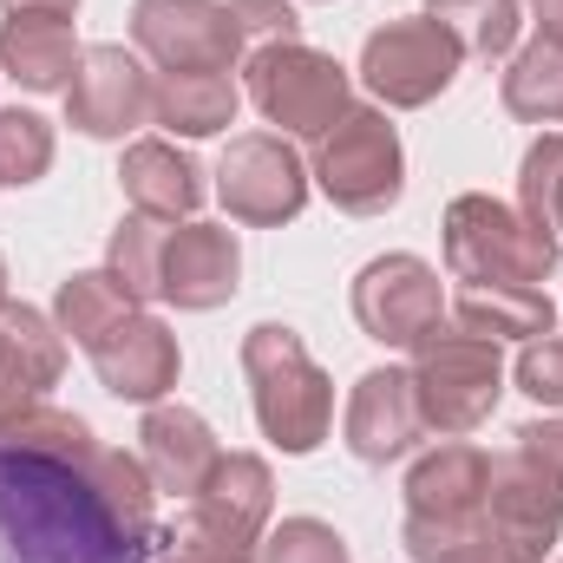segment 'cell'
I'll return each instance as SVG.
<instances>
[{
	"instance_id": "484cf974",
	"label": "cell",
	"mask_w": 563,
	"mask_h": 563,
	"mask_svg": "<svg viewBox=\"0 0 563 563\" xmlns=\"http://www.w3.org/2000/svg\"><path fill=\"white\" fill-rule=\"evenodd\" d=\"M426 13L459 40L465 59H505L518 46V0H426Z\"/></svg>"
},
{
	"instance_id": "ac0fdd59",
	"label": "cell",
	"mask_w": 563,
	"mask_h": 563,
	"mask_svg": "<svg viewBox=\"0 0 563 563\" xmlns=\"http://www.w3.org/2000/svg\"><path fill=\"white\" fill-rule=\"evenodd\" d=\"M66 374V334L53 314L7 301L0 308V426L33 413L46 400V387H59Z\"/></svg>"
},
{
	"instance_id": "f546056e",
	"label": "cell",
	"mask_w": 563,
	"mask_h": 563,
	"mask_svg": "<svg viewBox=\"0 0 563 563\" xmlns=\"http://www.w3.org/2000/svg\"><path fill=\"white\" fill-rule=\"evenodd\" d=\"M256 563H347V544L321 518H282L276 531L263 538V558Z\"/></svg>"
},
{
	"instance_id": "d6a6232c",
	"label": "cell",
	"mask_w": 563,
	"mask_h": 563,
	"mask_svg": "<svg viewBox=\"0 0 563 563\" xmlns=\"http://www.w3.org/2000/svg\"><path fill=\"white\" fill-rule=\"evenodd\" d=\"M230 13H236V26H243V40H250V46L301 40V20H295V7H288V0H230Z\"/></svg>"
},
{
	"instance_id": "5b68a950",
	"label": "cell",
	"mask_w": 563,
	"mask_h": 563,
	"mask_svg": "<svg viewBox=\"0 0 563 563\" xmlns=\"http://www.w3.org/2000/svg\"><path fill=\"white\" fill-rule=\"evenodd\" d=\"M413 400H420L426 432L439 439H465L498 413L505 394V354L485 334H465L459 321H439L413 347Z\"/></svg>"
},
{
	"instance_id": "277c9868",
	"label": "cell",
	"mask_w": 563,
	"mask_h": 563,
	"mask_svg": "<svg viewBox=\"0 0 563 563\" xmlns=\"http://www.w3.org/2000/svg\"><path fill=\"white\" fill-rule=\"evenodd\" d=\"M563 236L525 223V210L465 190L445 203V269L459 288H538L558 269Z\"/></svg>"
},
{
	"instance_id": "44dd1931",
	"label": "cell",
	"mask_w": 563,
	"mask_h": 563,
	"mask_svg": "<svg viewBox=\"0 0 563 563\" xmlns=\"http://www.w3.org/2000/svg\"><path fill=\"white\" fill-rule=\"evenodd\" d=\"M79 40L66 13H7L0 26V73L20 79L26 92H66L79 73Z\"/></svg>"
},
{
	"instance_id": "83f0119b",
	"label": "cell",
	"mask_w": 563,
	"mask_h": 563,
	"mask_svg": "<svg viewBox=\"0 0 563 563\" xmlns=\"http://www.w3.org/2000/svg\"><path fill=\"white\" fill-rule=\"evenodd\" d=\"M558 203H563V132H544L518 164V210H525V223L558 236Z\"/></svg>"
},
{
	"instance_id": "30bf717a",
	"label": "cell",
	"mask_w": 563,
	"mask_h": 563,
	"mask_svg": "<svg viewBox=\"0 0 563 563\" xmlns=\"http://www.w3.org/2000/svg\"><path fill=\"white\" fill-rule=\"evenodd\" d=\"M132 40L157 73H236L250 53L230 0H132Z\"/></svg>"
},
{
	"instance_id": "8fae6325",
	"label": "cell",
	"mask_w": 563,
	"mask_h": 563,
	"mask_svg": "<svg viewBox=\"0 0 563 563\" xmlns=\"http://www.w3.org/2000/svg\"><path fill=\"white\" fill-rule=\"evenodd\" d=\"M354 321L367 341L380 347H420L426 334L445 321V295H439V269L426 256H374L361 276H354Z\"/></svg>"
},
{
	"instance_id": "2e32d148",
	"label": "cell",
	"mask_w": 563,
	"mask_h": 563,
	"mask_svg": "<svg viewBox=\"0 0 563 563\" xmlns=\"http://www.w3.org/2000/svg\"><path fill=\"white\" fill-rule=\"evenodd\" d=\"M341 432H347V452L361 465H394L420 445V400H413V374L407 367H367L347 394V413H341Z\"/></svg>"
},
{
	"instance_id": "e575fe53",
	"label": "cell",
	"mask_w": 563,
	"mask_h": 563,
	"mask_svg": "<svg viewBox=\"0 0 563 563\" xmlns=\"http://www.w3.org/2000/svg\"><path fill=\"white\" fill-rule=\"evenodd\" d=\"M531 13H538V40L563 46V0H531Z\"/></svg>"
},
{
	"instance_id": "3957f363",
	"label": "cell",
	"mask_w": 563,
	"mask_h": 563,
	"mask_svg": "<svg viewBox=\"0 0 563 563\" xmlns=\"http://www.w3.org/2000/svg\"><path fill=\"white\" fill-rule=\"evenodd\" d=\"M243 380H250V407L263 439L282 445L288 459H308L328 426H334V380L314 367V354L301 347L295 328L282 321H256L243 334Z\"/></svg>"
},
{
	"instance_id": "1f68e13d",
	"label": "cell",
	"mask_w": 563,
	"mask_h": 563,
	"mask_svg": "<svg viewBox=\"0 0 563 563\" xmlns=\"http://www.w3.org/2000/svg\"><path fill=\"white\" fill-rule=\"evenodd\" d=\"M511 374H518V387H525L538 407L563 413V341H558V334H538V341H525Z\"/></svg>"
},
{
	"instance_id": "f1b7e54d",
	"label": "cell",
	"mask_w": 563,
	"mask_h": 563,
	"mask_svg": "<svg viewBox=\"0 0 563 563\" xmlns=\"http://www.w3.org/2000/svg\"><path fill=\"white\" fill-rule=\"evenodd\" d=\"M53 170V125L40 112H0V184H40Z\"/></svg>"
},
{
	"instance_id": "74e56055",
	"label": "cell",
	"mask_w": 563,
	"mask_h": 563,
	"mask_svg": "<svg viewBox=\"0 0 563 563\" xmlns=\"http://www.w3.org/2000/svg\"><path fill=\"white\" fill-rule=\"evenodd\" d=\"M558 236H563V203H558Z\"/></svg>"
},
{
	"instance_id": "4fadbf2b",
	"label": "cell",
	"mask_w": 563,
	"mask_h": 563,
	"mask_svg": "<svg viewBox=\"0 0 563 563\" xmlns=\"http://www.w3.org/2000/svg\"><path fill=\"white\" fill-rule=\"evenodd\" d=\"M66 125L86 139H132L151 125V73L125 46H86L66 86Z\"/></svg>"
},
{
	"instance_id": "d590c367",
	"label": "cell",
	"mask_w": 563,
	"mask_h": 563,
	"mask_svg": "<svg viewBox=\"0 0 563 563\" xmlns=\"http://www.w3.org/2000/svg\"><path fill=\"white\" fill-rule=\"evenodd\" d=\"M0 7L7 13H66V20L79 13V0H0Z\"/></svg>"
},
{
	"instance_id": "d6986e66",
	"label": "cell",
	"mask_w": 563,
	"mask_h": 563,
	"mask_svg": "<svg viewBox=\"0 0 563 563\" xmlns=\"http://www.w3.org/2000/svg\"><path fill=\"white\" fill-rule=\"evenodd\" d=\"M139 459H144V472H151V485H157V492H170V498H197V492H203V478L217 472L223 445H217V432L203 426V413L157 400V407H144Z\"/></svg>"
},
{
	"instance_id": "ffe728a7",
	"label": "cell",
	"mask_w": 563,
	"mask_h": 563,
	"mask_svg": "<svg viewBox=\"0 0 563 563\" xmlns=\"http://www.w3.org/2000/svg\"><path fill=\"white\" fill-rule=\"evenodd\" d=\"M119 184H125V203L139 217L157 223H177V217H197L203 203V164L190 151H177L170 139H139L125 144V164H119Z\"/></svg>"
},
{
	"instance_id": "8992f818",
	"label": "cell",
	"mask_w": 563,
	"mask_h": 563,
	"mask_svg": "<svg viewBox=\"0 0 563 563\" xmlns=\"http://www.w3.org/2000/svg\"><path fill=\"white\" fill-rule=\"evenodd\" d=\"M243 86H250V106L269 125H282V139H321L354 106L347 66L334 53H321V46H301V40L256 46L243 59Z\"/></svg>"
},
{
	"instance_id": "603a6c76",
	"label": "cell",
	"mask_w": 563,
	"mask_h": 563,
	"mask_svg": "<svg viewBox=\"0 0 563 563\" xmlns=\"http://www.w3.org/2000/svg\"><path fill=\"white\" fill-rule=\"evenodd\" d=\"M452 321L465 334H485V341H538L558 328V301L544 288H459L452 301Z\"/></svg>"
},
{
	"instance_id": "8d00e7d4",
	"label": "cell",
	"mask_w": 563,
	"mask_h": 563,
	"mask_svg": "<svg viewBox=\"0 0 563 563\" xmlns=\"http://www.w3.org/2000/svg\"><path fill=\"white\" fill-rule=\"evenodd\" d=\"M0 308H7V263H0Z\"/></svg>"
},
{
	"instance_id": "f35d334b",
	"label": "cell",
	"mask_w": 563,
	"mask_h": 563,
	"mask_svg": "<svg viewBox=\"0 0 563 563\" xmlns=\"http://www.w3.org/2000/svg\"><path fill=\"white\" fill-rule=\"evenodd\" d=\"M558 563H563V558H558Z\"/></svg>"
},
{
	"instance_id": "7402d4cb",
	"label": "cell",
	"mask_w": 563,
	"mask_h": 563,
	"mask_svg": "<svg viewBox=\"0 0 563 563\" xmlns=\"http://www.w3.org/2000/svg\"><path fill=\"white\" fill-rule=\"evenodd\" d=\"M243 86L236 73H157L151 79V125L177 139H217L236 125Z\"/></svg>"
},
{
	"instance_id": "52a82bcc",
	"label": "cell",
	"mask_w": 563,
	"mask_h": 563,
	"mask_svg": "<svg viewBox=\"0 0 563 563\" xmlns=\"http://www.w3.org/2000/svg\"><path fill=\"white\" fill-rule=\"evenodd\" d=\"M314 184L347 217H380L407 190V151L380 106H347L341 125L314 139Z\"/></svg>"
},
{
	"instance_id": "cb8c5ba5",
	"label": "cell",
	"mask_w": 563,
	"mask_h": 563,
	"mask_svg": "<svg viewBox=\"0 0 563 563\" xmlns=\"http://www.w3.org/2000/svg\"><path fill=\"white\" fill-rule=\"evenodd\" d=\"M139 301L125 295V282L112 276V269H79V276L59 282V295H53V321H59V334H73L79 347H92L106 328H119L125 314H132Z\"/></svg>"
},
{
	"instance_id": "5bb4252c",
	"label": "cell",
	"mask_w": 563,
	"mask_h": 563,
	"mask_svg": "<svg viewBox=\"0 0 563 563\" xmlns=\"http://www.w3.org/2000/svg\"><path fill=\"white\" fill-rule=\"evenodd\" d=\"M485 478H492V452L445 439L407 472V531H465L485 525Z\"/></svg>"
},
{
	"instance_id": "6da1fadb",
	"label": "cell",
	"mask_w": 563,
	"mask_h": 563,
	"mask_svg": "<svg viewBox=\"0 0 563 563\" xmlns=\"http://www.w3.org/2000/svg\"><path fill=\"white\" fill-rule=\"evenodd\" d=\"M151 544L157 485L144 459L99 445L59 407L0 426V563H144Z\"/></svg>"
},
{
	"instance_id": "4dcf8cb0",
	"label": "cell",
	"mask_w": 563,
	"mask_h": 563,
	"mask_svg": "<svg viewBox=\"0 0 563 563\" xmlns=\"http://www.w3.org/2000/svg\"><path fill=\"white\" fill-rule=\"evenodd\" d=\"M413 563H511L505 544L492 538V525H465V531H400Z\"/></svg>"
},
{
	"instance_id": "7a4b0ae2",
	"label": "cell",
	"mask_w": 563,
	"mask_h": 563,
	"mask_svg": "<svg viewBox=\"0 0 563 563\" xmlns=\"http://www.w3.org/2000/svg\"><path fill=\"white\" fill-rule=\"evenodd\" d=\"M276 511V472L256 452H223L177 525L157 531L164 563H256Z\"/></svg>"
},
{
	"instance_id": "7c38bea8",
	"label": "cell",
	"mask_w": 563,
	"mask_h": 563,
	"mask_svg": "<svg viewBox=\"0 0 563 563\" xmlns=\"http://www.w3.org/2000/svg\"><path fill=\"white\" fill-rule=\"evenodd\" d=\"M217 197L236 223H256V230L295 223L301 203H308V164L276 132L230 139V151L217 157Z\"/></svg>"
},
{
	"instance_id": "e0dca14e",
	"label": "cell",
	"mask_w": 563,
	"mask_h": 563,
	"mask_svg": "<svg viewBox=\"0 0 563 563\" xmlns=\"http://www.w3.org/2000/svg\"><path fill=\"white\" fill-rule=\"evenodd\" d=\"M243 282V250H236V230L223 223H184L164 236V269H157V301L170 308H190V314H210L236 295Z\"/></svg>"
},
{
	"instance_id": "836d02e7",
	"label": "cell",
	"mask_w": 563,
	"mask_h": 563,
	"mask_svg": "<svg viewBox=\"0 0 563 563\" xmlns=\"http://www.w3.org/2000/svg\"><path fill=\"white\" fill-rule=\"evenodd\" d=\"M511 439H518V445H531V452H538V459L563 478V420H525Z\"/></svg>"
},
{
	"instance_id": "9c48e42d",
	"label": "cell",
	"mask_w": 563,
	"mask_h": 563,
	"mask_svg": "<svg viewBox=\"0 0 563 563\" xmlns=\"http://www.w3.org/2000/svg\"><path fill=\"white\" fill-rule=\"evenodd\" d=\"M485 525H492V538L505 544L511 563H544L563 538V478L518 439L492 459Z\"/></svg>"
},
{
	"instance_id": "9a60e30c",
	"label": "cell",
	"mask_w": 563,
	"mask_h": 563,
	"mask_svg": "<svg viewBox=\"0 0 563 563\" xmlns=\"http://www.w3.org/2000/svg\"><path fill=\"white\" fill-rule=\"evenodd\" d=\"M86 354H92L106 394H112V400H132V407H157V400L177 387V367H184L177 334H170L157 314H144V308H132L119 328H106Z\"/></svg>"
},
{
	"instance_id": "4316f807",
	"label": "cell",
	"mask_w": 563,
	"mask_h": 563,
	"mask_svg": "<svg viewBox=\"0 0 563 563\" xmlns=\"http://www.w3.org/2000/svg\"><path fill=\"white\" fill-rule=\"evenodd\" d=\"M164 236H170V230H164L157 217H139V210H132V217H125V223L112 230V243H106V269H112V276L125 282V295H132L139 308H144V301H157Z\"/></svg>"
},
{
	"instance_id": "ba28073f",
	"label": "cell",
	"mask_w": 563,
	"mask_h": 563,
	"mask_svg": "<svg viewBox=\"0 0 563 563\" xmlns=\"http://www.w3.org/2000/svg\"><path fill=\"white\" fill-rule=\"evenodd\" d=\"M459 66H465V53H459V40H452L432 13L387 20V26H374L367 46H361V86H367L380 106H394V112L432 106V99L459 79Z\"/></svg>"
},
{
	"instance_id": "d4e9b609",
	"label": "cell",
	"mask_w": 563,
	"mask_h": 563,
	"mask_svg": "<svg viewBox=\"0 0 563 563\" xmlns=\"http://www.w3.org/2000/svg\"><path fill=\"white\" fill-rule=\"evenodd\" d=\"M505 112L525 125H563V46L531 40L525 53H511L505 73Z\"/></svg>"
}]
</instances>
